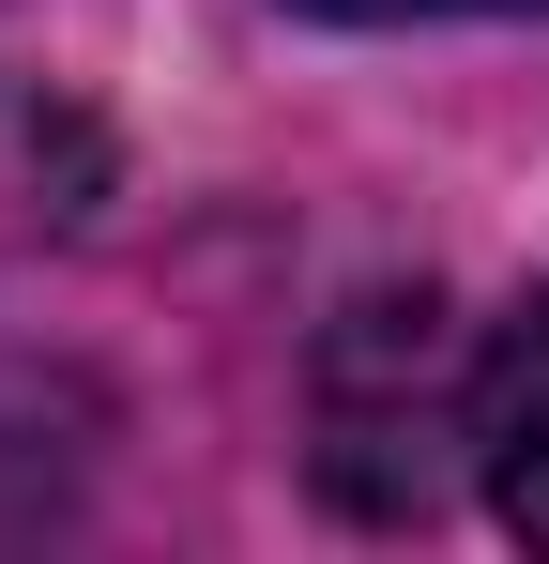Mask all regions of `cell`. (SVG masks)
Instances as JSON below:
<instances>
[{"mask_svg":"<svg viewBox=\"0 0 549 564\" xmlns=\"http://www.w3.org/2000/svg\"><path fill=\"white\" fill-rule=\"evenodd\" d=\"M321 488L352 519H428L473 458V351L443 336V290H366L321 336Z\"/></svg>","mask_w":549,"mask_h":564,"instance_id":"1","label":"cell"},{"mask_svg":"<svg viewBox=\"0 0 549 564\" xmlns=\"http://www.w3.org/2000/svg\"><path fill=\"white\" fill-rule=\"evenodd\" d=\"M473 488L504 503V534L549 550V275L488 321L473 351Z\"/></svg>","mask_w":549,"mask_h":564,"instance_id":"2","label":"cell"},{"mask_svg":"<svg viewBox=\"0 0 549 564\" xmlns=\"http://www.w3.org/2000/svg\"><path fill=\"white\" fill-rule=\"evenodd\" d=\"M290 15H336V31H443V15H549V0H290Z\"/></svg>","mask_w":549,"mask_h":564,"instance_id":"3","label":"cell"}]
</instances>
